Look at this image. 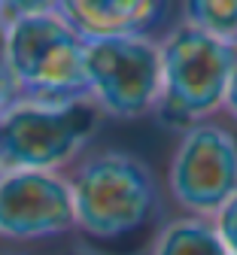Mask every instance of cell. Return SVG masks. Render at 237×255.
Wrapping results in <instances>:
<instances>
[{
    "label": "cell",
    "mask_w": 237,
    "mask_h": 255,
    "mask_svg": "<svg viewBox=\"0 0 237 255\" xmlns=\"http://www.w3.org/2000/svg\"><path fill=\"white\" fill-rule=\"evenodd\" d=\"M104 119L91 98L67 104L18 98L0 113V170L64 173L88 149Z\"/></svg>",
    "instance_id": "obj_4"
},
{
    "label": "cell",
    "mask_w": 237,
    "mask_h": 255,
    "mask_svg": "<svg viewBox=\"0 0 237 255\" xmlns=\"http://www.w3.org/2000/svg\"><path fill=\"white\" fill-rule=\"evenodd\" d=\"M183 24L237 43V0H183Z\"/></svg>",
    "instance_id": "obj_10"
},
{
    "label": "cell",
    "mask_w": 237,
    "mask_h": 255,
    "mask_svg": "<svg viewBox=\"0 0 237 255\" xmlns=\"http://www.w3.org/2000/svg\"><path fill=\"white\" fill-rule=\"evenodd\" d=\"M58 15L82 40L149 37L164 15V0H58Z\"/></svg>",
    "instance_id": "obj_8"
},
{
    "label": "cell",
    "mask_w": 237,
    "mask_h": 255,
    "mask_svg": "<svg viewBox=\"0 0 237 255\" xmlns=\"http://www.w3.org/2000/svg\"><path fill=\"white\" fill-rule=\"evenodd\" d=\"M18 101V91H15V82H12V73L6 67V55H3V40H0V113L9 110L12 104Z\"/></svg>",
    "instance_id": "obj_13"
},
{
    "label": "cell",
    "mask_w": 237,
    "mask_h": 255,
    "mask_svg": "<svg viewBox=\"0 0 237 255\" xmlns=\"http://www.w3.org/2000/svg\"><path fill=\"white\" fill-rule=\"evenodd\" d=\"M213 225H216V234H219L225 252L237 255V195L219 207V213L213 216Z\"/></svg>",
    "instance_id": "obj_12"
},
{
    "label": "cell",
    "mask_w": 237,
    "mask_h": 255,
    "mask_svg": "<svg viewBox=\"0 0 237 255\" xmlns=\"http://www.w3.org/2000/svg\"><path fill=\"white\" fill-rule=\"evenodd\" d=\"M67 182L76 228L94 240L134 234L158 207V179L152 167L128 149H85L67 167Z\"/></svg>",
    "instance_id": "obj_1"
},
{
    "label": "cell",
    "mask_w": 237,
    "mask_h": 255,
    "mask_svg": "<svg viewBox=\"0 0 237 255\" xmlns=\"http://www.w3.org/2000/svg\"><path fill=\"white\" fill-rule=\"evenodd\" d=\"M85 82L88 98L110 119L134 122L155 113L161 98V40H85Z\"/></svg>",
    "instance_id": "obj_5"
},
{
    "label": "cell",
    "mask_w": 237,
    "mask_h": 255,
    "mask_svg": "<svg viewBox=\"0 0 237 255\" xmlns=\"http://www.w3.org/2000/svg\"><path fill=\"white\" fill-rule=\"evenodd\" d=\"M76 228L67 173L3 170L0 173V237L46 240Z\"/></svg>",
    "instance_id": "obj_7"
},
{
    "label": "cell",
    "mask_w": 237,
    "mask_h": 255,
    "mask_svg": "<svg viewBox=\"0 0 237 255\" xmlns=\"http://www.w3.org/2000/svg\"><path fill=\"white\" fill-rule=\"evenodd\" d=\"M167 191L189 216H216L237 195V134L219 119L198 122L180 131L171 155Z\"/></svg>",
    "instance_id": "obj_6"
},
{
    "label": "cell",
    "mask_w": 237,
    "mask_h": 255,
    "mask_svg": "<svg viewBox=\"0 0 237 255\" xmlns=\"http://www.w3.org/2000/svg\"><path fill=\"white\" fill-rule=\"evenodd\" d=\"M222 113L231 125H237V67L231 73V82H228V91H225V101H222Z\"/></svg>",
    "instance_id": "obj_14"
},
{
    "label": "cell",
    "mask_w": 237,
    "mask_h": 255,
    "mask_svg": "<svg viewBox=\"0 0 237 255\" xmlns=\"http://www.w3.org/2000/svg\"><path fill=\"white\" fill-rule=\"evenodd\" d=\"M152 255H228L216 225L204 216L174 219L158 231L152 243Z\"/></svg>",
    "instance_id": "obj_9"
},
{
    "label": "cell",
    "mask_w": 237,
    "mask_h": 255,
    "mask_svg": "<svg viewBox=\"0 0 237 255\" xmlns=\"http://www.w3.org/2000/svg\"><path fill=\"white\" fill-rule=\"evenodd\" d=\"M46 12H58V0H0V24Z\"/></svg>",
    "instance_id": "obj_11"
},
{
    "label": "cell",
    "mask_w": 237,
    "mask_h": 255,
    "mask_svg": "<svg viewBox=\"0 0 237 255\" xmlns=\"http://www.w3.org/2000/svg\"><path fill=\"white\" fill-rule=\"evenodd\" d=\"M0 173H3V170H0Z\"/></svg>",
    "instance_id": "obj_15"
},
{
    "label": "cell",
    "mask_w": 237,
    "mask_h": 255,
    "mask_svg": "<svg viewBox=\"0 0 237 255\" xmlns=\"http://www.w3.org/2000/svg\"><path fill=\"white\" fill-rule=\"evenodd\" d=\"M237 67V43L210 37L198 27L177 24L161 40V98L158 119L186 128L216 119Z\"/></svg>",
    "instance_id": "obj_2"
},
{
    "label": "cell",
    "mask_w": 237,
    "mask_h": 255,
    "mask_svg": "<svg viewBox=\"0 0 237 255\" xmlns=\"http://www.w3.org/2000/svg\"><path fill=\"white\" fill-rule=\"evenodd\" d=\"M0 40L18 98L43 104L88 98L85 40L58 12L0 24Z\"/></svg>",
    "instance_id": "obj_3"
}]
</instances>
